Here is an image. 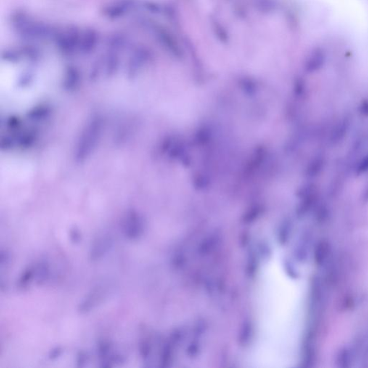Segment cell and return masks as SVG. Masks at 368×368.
<instances>
[{"mask_svg": "<svg viewBox=\"0 0 368 368\" xmlns=\"http://www.w3.org/2000/svg\"><path fill=\"white\" fill-rule=\"evenodd\" d=\"M301 322L299 286L279 252L262 266L256 294V331L249 366L284 368L295 362Z\"/></svg>", "mask_w": 368, "mask_h": 368, "instance_id": "6da1fadb", "label": "cell"}, {"mask_svg": "<svg viewBox=\"0 0 368 368\" xmlns=\"http://www.w3.org/2000/svg\"><path fill=\"white\" fill-rule=\"evenodd\" d=\"M107 290L104 286H97L94 288L78 305V311L81 314H86L94 309L104 299Z\"/></svg>", "mask_w": 368, "mask_h": 368, "instance_id": "7a4b0ae2", "label": "cell"}, {"mask_svg": "<svg viewBox=\"0 0 368 368\" xmlns=\"http://www.w3.org/2000/svg\"><path fill=\"white\" fill-rule=\"evenodd\" d=\"M113 245V239L108 234H102L98 236L92 245L89 252V258L92 261H97L102 259L103 257L112 248Z\"/></svg>", "mask_w": 368, "mask_h": 368, "instance_id": "3957f363", "label": "cell"}, {"mask_svg": "<svg viewBox=\"0 0 368 368\" xmlns=\"http://www.w3.org/2000/svg\"><path fill=\"white\" fill-rule=\"evenodd\" d=\"M123 229L124 235L128 240L135 241L141 236L142 223L136 212H131L127 215Z\"/></svg>", "mask_w": 368, "mask_h": 368, "instance_id": "277c9868", "label": "cell"}, {"mask_svg": "<svg viewBox=\"0 0 368 368\" xmlns=\"http://www.w3.org/2000/svg\"><path fill=\"white\" fill-rule=\"evenodd\" d=\"M35 279L39 284H45L51 278V268L46 261L38 262L35 264Z\"/></svg>", "mask_w": 368, "mask_h": 368, "instance_id": "5b68a950", "label": "cell"}, {"mask_svg": "<svg viewBox=\"0 0 368 368\" xmlns=\"http://www.w3.org/2000/svg\"><path fill=\"white\" fill-rule=\"evenodd\" d=\"M325 62V54L321 48H316L310 55L308 64L310 69L312 71H316L320 69Z\"/></svg>", "mask_w": 368, "mask_h": 368, "instance_id": "8992f818", "label": "cell"}, {"mask_svg": "<svg viewBox=\"0 0 368 368\" xmlns=\"http://www.w3.org/2000/svg\"><path fill=\"white\" fill-rule=\"evenodd\" d=\"M35 279V265L27 267L22 273L20 279L17 281V287L21 289H27Z\"/></svg>", "mask_w": 368, "mask_h": 368, "instance_id": "52a82bcc", "label": "cell"}, {"mask_svg": "<svg viewBox=\"0 0 368 368\" xmlns=\"http://www.w3.org/2000/svg\"><path fill=\"white\" fill-rule=\"evenodd\" d=\"M69 238L72 241V243L78 244L81 242V234L80 233L78 229L76 228H73L71 229L70 233H69Z\"/></svg>", "mask_w": 368, "mask_h": 368, "instance_id": "ba28073f", "label": "cell"}, {"mask_svg": "<svg viewBox=\"0 0 368 368\" xmlns=\"http://www.w3.org/2000/svg\"><path fill=\"white\" fill-rule=\"evenodd\" d=\"M88 361H89V357L84 352H80L77 355V364L79 367H83L86 363H88Z\"/></svg>", "mask_w": 368, "mask_h": 368, "instance_id": "9c48e42d", "label": "cell"}, {"mask_svg": "<svg viewBox=\"0 0 368 368\" xmlns=\"http://www.w3.org/2000/svg\"><path fill=\"white\" fill-rule=\"evenodd\" d=\"M62 354V349L60 348H56L52 351L50 352L49 358L51 360L56 359L60 357Z\"/></svg>", "mask_w": 368, "mask_h": 368, "instance_id": "30bf717a", "label": "cell"}]
</instances>
